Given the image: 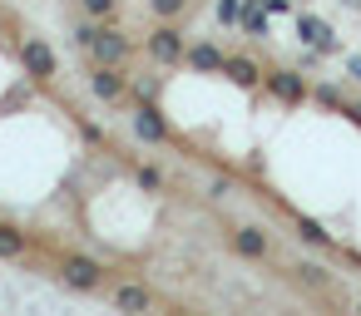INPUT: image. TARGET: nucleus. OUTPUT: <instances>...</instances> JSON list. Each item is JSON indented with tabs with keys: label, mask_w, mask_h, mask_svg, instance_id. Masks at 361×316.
Segmentation results:
<instances>
[{
	"label": "nucleus",
	"mask_w": 361,
	"mask_h": 316,
	"mask_svg": "<svg viewBox=\"0 0 361 316\" xmlns=\"http://www.w3.org/2000/svg\"><path fill=\"white\" fill-rule=\"evenodd\" d=\"M297 35H302V45L317 50V55H331V50H336V35H331V25H326L322 15H302V20H297Z\"/></svg>",
	"instance_id": "obj_1"
},
{
	"label": "nucleus",
	"mask_w": 361,
	"mask_h": 316,
	"mask_svg": "<svg viewBox=\"0 0 361 316\" xmlns=\"http://www.w3.org/2000/svg\"><path fill=\"white\" fill-rule=\"evenodd\" d=\"M90 55H94L99 65H119V60L129 55V45H124L119 30H94V35H90Z\"/></svg>",
	"instance_id": "obj_2"
},
{
	"label": "nucleus",
	"mask_w": 361,
	"mask_h": 316,
	"mask_svg": "<svg viewBox=\"0 0 361 316\" xmlns=\"http://www.w3.org/2000/svg\"><path fill=\"white\" fill-rule=\"evenodd\" d=\"M149 55H154L159 65H178V60H183V40H178V30H169V25L154 30V35H149Z\"/></svg>",
	"instance_id": "obj_3"
},
{
	"label": "nucleus",
	"mask_w": 361,
	"mask_h": 316,
	"mask_svg": "<svg viewBox=\"0 0 361 316\" xmlns=\"http://www.w3.org/2000/svg\"><path fill=\"white\" fill-rule=\"evenodd\" d=\"M20 60H25V70H30V75H40V80H50V75H55V55H50V45H45V40H25V45H20Z\"/></svg>",
	"instance_id": "obj_4"
},
{
	"label": "nucleus",
	"mask_w": 361,
	"mask_h": 316,
	"mask_svg": "<svg viewBox=\"0 0 361 316\" xmlns=\"http://www.w3.org/2000/svg\"><path fill=\"white\" fill-rule=\"evenodd\" d=\"M149 306H154V296L139 282H119L114 286V311H149Z\"/></svg>",
	"instance_id": "obj_5"
},
{
	"label": "nucleus",
	"mask_w": 361,
	"mask_h": 316,
	"mask_svg": "<svg viewBox=\"0 0 361 316\" xmlns=\"http://www.w3.org/2000/svg\"><path fill=\"white\" fill-rule=\"evenodd\" d=\"M90 84H94V94H99L104 104H114V99H124V75H114V65H99Z\"/></svg>",
	"instance_id": "obj_6"
},
{
	"label": "nucleus",
	"mask_w": 361,
	"mask_h": 316,
	"mask_svg": "<svg viewBox=\"0 0 361 316\" xmlns=\"http://www.w3.org/2000/svg\"><path fill=\"white\" fill-rule=\"evenodd\" d=\"M65 282L80 286V291H90V286H99V267H94L90 257H70V262H65Z\"/></svg>",
	"instance_id": "obj_7"
},
{
	"label": "nucleus",
	"mask_w": 361,
	"mask_h": 316,
	"mask_svg": "<svg viewBox=\"0 0 361 316\" xmlns=\"http://www.w3.org/2000/svg\"><path fill=\"white\" fill-rule=\"evenodd\" d=\"M267 84H272V94L282 99V104H297L307 89H302V80L292 75V70H277V75H267Z\"/></svg>",
	"instance_id": "obj_8"
},
{
	"label": "nucleus",
	"mask_w": 361,
	"mask_h": 316,
	"mask_svg": "<svg viewBox=\"0 0 361 316\" xmlns=\"http://www.w3.org/2000/svg\"><path fill=\"white\" fill-rule=\"evenodd\" d=\"M233 247H238L243 257H267V237H262L257 227H238V232H233Z\"/></svg>",
	"instance_id": "obj_9"
},
{
	"label": "nucleus",
	"mask_w": 361,
	"mask_h": 316,
	"mask_svg": "<svg viewBox=\"0 0 361 316\" xmlns=\"http://www.w3.org/2000/svg\"><path fill=\"white\" fill-rule=\"evenodd\" d=\"M134 129H139V139H144V144H159V139L169 134V129H164V119H159L154 109H139V119H134Z\"/></svg>",
	"instance_id": "obj_10"
},
{
	"label": "nucleus",
	"mask_w": 361,
	"mask_h": 316,
	"mask_svg": "<svg viewBox=\"0 0 361 316\" xmlns=\"http://www.w3.org/2000/svg\"><path fill=\"white\" fill-rule=\"evenodd\" d=\"M188 65H193V70H223L228 60H223L213 45H193V50H188Z\"/></svg>",
	"instance_id": "obj_11"
},
{
	"label": "nucleus",
	"mask_w": 361,
	"mask_h": 316,
	"mask_svg": "<svg viewBox=\"0 0 361 316\" xmlns=\"http://www.w3.org/2000/svg\"><path fill=\"white\" fill-rule=\"evenodd\" d=\"M223 70H228L238 84H257V65H252V60H243V55H238V60H228Z\"/></svg>",
	"instance_id": "obj_12"
},
{
	"label": "nucleus",
	"mask_w": 361,
	"mask_h": 316,
	"mask_svg": "<svg viewBox=\"0 0 361 316\" xmlns=\"http://www.w3.org/2000/svg\"><path fill=\"white\" fill-rule=\"evenodd\" d=\"M25 252V237L11 232V227H0V257H20Z\"/></svg>",
	"instance_id": "obj_13"
},
{
	"label": "nucleus",
	"mask_w": 361,
	"mask_h": 316,
	"mask_svg": "<svg viewBox=\"0 0 361 316\" xmlns=\"http://www.w3.org/2000/svg\"><path fill=\"white\" fill-rule=\"evenodd\" d=\"M218 20L223 25H243V0H218Z\"/></svg>",
	"instance_id": "obj_14"
},
{
	"label": "nucleus",
	"mask_w": 361,
	"mask_h": 316,
	"mask_svg": "<svg viewBox=\"0 0 361 316\" xmlns=\"http://www.w3.org/2000/svg\"><path fill=\"white\" fill-rule=\"evenodd\" d=\"M297 237H302L307 247H326V232H322L317 222H302V227H297Z\"/></svg>",
	"instance_id": "obj_15"
},
{
	"label": "nucleus",
	"mask_w": 361,
	"mask_h": 316,
	"mask_svg": "<svg viewBox=\"0 0 361 316\" xmlns=\"http://www.w3.org/2000/svg\"><path fill=\"white\" fill-rule=\"evenodd\" d=\"M243 25H247V35H262V30H267L262 11H247V6H243Z\"/></svg>",
	"instance_id": "obj_16"
},
{
	"label": "nucleus",
	"mask_w": 361,
	"mask_h": 316,
	"mask_svg": "<svg viewBox=\"0 0 361 316\" xmlns=\"http://www.w3.org/2000/svg\"><path fill=\"white\" fill-rule=\"evenodd\" d=\"M297 277H302L307 286H322V282H326V272H322V267H312V262H302V267H297Z\"/></svg>",
	"instance_id": "obj_17"
},
{
	"label": "nucleus",
	"mask_w": 361,
	"mask_h": 316,
	"mask_svg": "<svg viewBox=\"0 0 361 316\" xmlns=\"http://www.w3.org/2000/svg\"><path fill=\"white\" fill-rule=\"evenodd\" d=\"M154 11H159V15H178V11H183V0H154Z\"/></svg>",
	"instance_id": "obj_18"
},
{
	"label": "nucleus",
	"mask_w": 361,
	"mask_h": 316,
	"mask_svg": "<svg viewBox=\"0 0 361 316\" xmlns=\"http://www.w3.org/2000/svg\"><path fill=\"white\" fill-rule=\"evenodd\" d=\"M85 11H90V15H109V11H114V0H85Z\"/></svg>",
	"instance_id": "obj_19"
},
{
	"label": "nucleus",
	"mask_w": 361,
	"mask_h": 316,
	"mask_svg": "<svg viewBox=\"0 0 361 316\" xmlns=\"http://www.w3.org/2000/svg\"><path fill=\"white\" fill-rule=\"evenodd\" d=\"M346 70H351V80L361 84V55H351V60H346Z\"/></svg>",
	"instance_id": "obj_20"
},
{
	"label": "nucleus",
	"mask_w": 361,
	"mask_h": 316,
	"mask_svg": "<svg viewBox=\"0 0 361 316\" xmlns=\"http://www.w3.org/2000/svg\"><path fill=\"white\" fill-rule=\"evenodd\" d=\"M262 11H272V15H277V11H287V0H262Z\"/></svg>",
	"instance_id": "obj_21"
},
{
	"label": "nucleus",
	"mask_w": 361,
	"mask_h": 316,
	"mask_svg": "<svg viewBox=\"0 0 361 316\" xmlns=\"http://www.w3.org/2000/svg\"><path fill=\"white\" fill-rule=\"evenodd\" d=\"M341 6H351V11H361V0H341Z\"/></svg>",
	"instance_id": "obj_22"
}]
</instances>
